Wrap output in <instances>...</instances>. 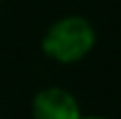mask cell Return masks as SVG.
Returning <instances> with one entry per match:
<instances>
[{"label":"cell","instance_id":"cell-3","mask_svg":"<svg viewBox=\"0 0 121 119\" xmlns=\"http://www.w3.org/2000/svg\"><path fill=\"white\" fill-rule=\"evenodd\" d=\"M79 119H107V117H98V114H89V117H84V114H82Z\"/></svg>","mask_w":121,"mask_h":119},{"label":"cell","instance_id":"cell-2","mask_svg":"<svg viewBox=\"0 0 121 119\" xmlns=\"http://www.w3.org/2000/svg\"><path fill=\"white\" fill-rule=\"evenodd\" d=\"M33 119H79L82 110L77 98L68 89L60 87H47L37 91L33 98Z\"/></svg>","mask_w":121,"mask_h":119},{"label":"cell","instance_id":"cell-1","mask_svg":"<svg viewBox=\"0 0 121 119\" xmlns=\"http://www.w3.org/2000/svg\"><path fill=\"white\" fill-rule=\"evenodd\" d=\"M95 47V28L84 16H63L47 28L42 51L56 63H77Z\"/></svg>","mask_w":121,"mask_h":119}]
</instances>
